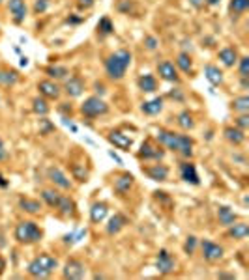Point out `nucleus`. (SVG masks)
Masks as SVG:
<instances>
[{
    "instance_id": "obj_1",
    "label": "nucleus",
    "mask_w": 249,
    "mask_h": 280,
    "mask_svg": "<svg viewBox=\"0 0 249 280\" xmlns=\"http://www.w3.org/2000/svg\"><path fill=\"white\" fill-rule=\"evenodd\" d=\"M157 142L165 146L171 151L184 155V157H191L193 155V140L187 135H180V133L167 131V129H159L157 131Z\"/></svg>"
},
{
    "instance_id": "obj_2",
    "label": "nucleus",
    "mask_w": 249,
    "mask_h": 280,
    "mask_svg": "<svg viewBox=\"0 0 249 280\" xmlns=\"http://www.w3.org/2000/svg\"><path fill=\"white\" fill-rule=\"evenodd\" d=\"M129 66H131V52L122 49V51L113 52V54L105 60V73H107L109 79L120 80L124 79V75H126Z\"/></svg>"
},
{
    "instance_id": "obj_3",
    "label": "nucleus",
    "mask_w": 249,
    "mask_h": 280,
    "mask_svg": "<svg viewBox=\"0 0 249 280\" xmlns=\"http://www.w3.org/2000/svg\"><path fill=\"white\" fill-rule=\"evenodd\" d=\"M58 269V260L51 254H40V256H36L32 262L29 263V267H26V274L32 276V278H47V276H51L54 271Z\"/></svg>"
},
{
    "instance_id": "obj_4",
    "label": "nucleus",
    "mask_w": 249,
    "mask_h": 280,
    "mask_svg": "<svg viewBox=\"0 0 249 280\" xmlns=\"http://www.w3.org/2000/svg\"><path fill=\"white\" fill-rule=\"evenodd\" d=\"M43 237V230L34 221H21L13 230V239L19 245H36Z\"/></svg>"
},
{
    "instance_id": "obj_5",
    "label": "nucleus",
    "mask_w": 249,
    "mask_h": 280,
    "mask_svg": "<svg viewBox=\"0 0 249 280\" xmlns=\"http://www.w3.org/2000/svg\"><path fill=\"white\" fill-rule=\"evenodd\" d=\"M109 112V105L105 103L103 99L98 96H90L85 99V103L81 105V114L85 118H99Z\"/></svg>"
},
{
    "instance_id": "obj_6",
    "label": "nucleus",
    "mask_w": 249,
    "mask_h": 280,
    "mask_svg": "<svg viewBox=\"0 0 249 280\" xmlns=\"http://www.w3.org/2000/svg\"><path fill=\"white\" fill-rule=\"evenodd\" d=\"M165 157V149L161 148V144H156L152 138H146L145 142L141 144L139 149V159L141 161H161Z\"/></svg>"
},
{
    "instance_id": "obj_7",
    "label": "nucleus",
    "mask_w": 249,
    "mask_h": 280,
    "mask_svg": "<svg viewBox=\"0 0 249 280\" xmlns=\"http://www.w3.org/2000/svg\"><path fill=\"white\" fill-rule=\"evenodd\" d=\"M85 274H87V267H85V263H82L81 260L70 258V260L64 263V269H62V276H64V278L81 280L85 278Z\"/></svg>"
},
{
    "instance_id": "obj_8",
    "label": "nucleus",
    "mask_w": 249,
    "mask_h": 280,
    "mask_svg": "<svg viewBox=\"0 0 249 280\" xmlns=\"http://www.w3.org/2000/svg\"><path fill=\"white\" fill-rule=\"evenodd\" d=\"M135 187V177L129 172H122L113 179V189L118 196H128Z\"/></svg>"
},
{
    "instance_id": "obj_9",
    "label": "nucleus",
    "mask_w": 249,
    "mask_h": 280,
    "mask_svg": "<svg viewBox=\"0 0 249 280\" xmlns=\"http://www.w3.org/2000/svg\"><path fill=\"white\" fill-rule=\"evenodd\" d=\"M201 251H203V258L208 263L219 262V260H223V256H225L223 246L217 245V243H214V241H210V239L201 241Z\"/></svg>"
},
{
    "instance_id": "obj_10",
    "label": "nucleus",
    "mask_w": 249,
    "mask_h": 280,
    "mask_svg": "<svg viewBox=\"0 0 249 280\" xmlns=\"http://www.w3.org/2000/svg\"><path fill=\"white\" fill-rule=\"evenodd\" d=\"M47 179H49L54 187H58V189H62V191H71L73 189V183H71V179L66 176L64 172L60 170L58 166H49V168H47Z\"/></svg>"
},
{
    "instance_id": "obj_11",
    "label": "nucleus",
    "mask_w": 249,
    "mask_h": 280,
    "mask_svg": "<svg viewBox=\"0 0 249 280\" xmlns=\"http://www.w3.org/2000/svg\"><path fill=\"white\" fill-rule=\"evenodd\" d=\"M176 267V260L173 258V254L167 248H161L156 256V269L159 271V274H171Z\"/></svg>"
},
{
    "instance_id": "obj_12",
    "label": "nucleus",
    "mask_w": 249,
    "mask_h": 280,
    "mask_svg": "<svg viewBox=\"0 0 249 280\" xmlns=\"http://www.w3.org/2000/svg\"><path fill=\"white\" fill-rule=\"evenodd\" d=\"M64 91L70 96V98H79L85 91V82L79 75H71V77H66L64 79Z\"/></svg>"
},
{
    "instance_id": "obj_13",
    "label": "nucleus",
    "mask_w": 249,
    "mask_h": 280,
    "mask_svg": "<svg viewBox=\"0 0 249 280\" xmlns=\"http://www.w3.org/2000/svg\"><path fill=\"white\" fill-rule=\"evenodd\" d=\"M107 140H109L115 148L122 149V151H129L131 149V146H133V140H131V137L129 135H126V133L122 131H110L109 135H107Z\"/></svg>"
},
{
    "instance_id": "obj_14",
    "label": "nucleus",
    "mask_w": 249,
    "mask_h": 280,
    "mask_svg": "<svg viewBox=\"0 0 249 280\" xmlns=\"http://www.w3.org/2000/svg\"><path fill=\"white\" fill-rule=\"evenodd\" d=\"M8 10L12 13L13 23H24V19H26V2L24 0H8Z\"/></svg>"
},
{
    "instance_id": "obj_15",
    "label": "nucleus",
    "mask_w": 249,
    "mask_h": 280,
    "mask_svg": "<svg viewBox=\"0 0 249 280\" xmlns=\"http://www.w3.org/2000/svg\"><path fill=\"white\" fill-rule=\"evenodd\" d=\"M157 73L161 77L163 80H167V82H178L180 77H178V69L174 66L173 62H169V60H163V62L157 64Z\"/></svg>"
},
{
    "instance_id": "obj_16",
    "label": "nucleus",
    "mask_w": 249,
    "mask_h": 280,
    "mask_svg": "<svg viewBox=\"0 0 249 280\" xmlns=\"http://www.w3.org/2000/svg\"><path fill=\"white\" fill-rule=\"evenodd\" d=\"M128 224H129V219L126 217L124 213H115V215L109 219V224H107L105 232H107V235H116V234H120Z\"/></svg>"
},
{
    "instance_id": "obj_17",
    "label": "nucleus",
    "mask_w": 249,
    "mask_h": 280,
    "mask_svg": "<svg viewBox=\"0 0 249 280\" xmlns=\"http://www.w3.org/2000/svg\"><path fill=\"white\" fill-rule=\"evenodd\" d=\"M143 172L152 181H167L169 179V168L165 165H159V161L152 166H143Z\"/></svg>"
},
{
    "instance_id": "obj_18",
    "label": "nucleus",
    "mask_w": 249,
    "mask_h": 280,
    "mask_svg": "<svg viewBox=\"0 0 249 280\" xmlns=\"http://www.w3.org/2000/svg\"><path fill=\"white\" fill-rule=\"evenodd\" d=\"M180 177L184 179L185 183H191V185H201V177H199L197 166L193 163H182L180 165Z\"/></svg>"
},
{
    "instance_id": "obj_19",
    "label": "nucleus",
    "mask_w": 249,
    "mask_h": 280,
    "mask_svg": "<svg viewBox=\"0 0 249 280\" xmlns=\"http://www.w3.org/2000/svg\"><path fill=\"white\" fill-rule=\"evenodd\" d=\"M38 90H40L41 98L45 99H58L60 94H62V88L57 82H52V80H41L40 84H38Z\"/></svg>"
},
{
    "instance_id": "obj_20",
    "label": "nucleus",
    "mask_w": 249,
    "mask_h": 280,
    "mask_svg": "<svg viewBox=\"0 0 249 280\" xmlns=\"http://www.w3.org/2000/svg\"><path fill=\"white\" fill-rule=\"evenodd\" d=\"M107 215H109V206H107L105 202H96V204H92V207H90V223L92 224L103 223L105 219H107Z\"/></svg>"
},
{
    "instance_id": "obj_21",
    "label": "nucleus",
    "mask_w": 249,
    "mask_h": 280,
    "mask_svg": "<svg viewBox=\"0 0 249 280\" xmlns=\"http://www.w3.org/2000/svg\"><path fill=\"white\" fill-rule=\"evenodd\" d=\"M227 235L231 239H236V241H242L245 239L249 235V224L247 223H232L231 226H227Z\"/></svg>"
},
{
    "instance_id": "obj_22",
    "label": "nucleus",
    "mask_w": 249,
    "mask_h": 280,
    "mask_svg": "<svg viewBox=\"0 0 249 280\" xmlns=\"http://www.w3.org/2000/svg\"><path fill=\"white\" fill-rule=\"evenodd\" d=\"M57 211L60 213L62 217H66V219L75 217V213H77L75 202L71 200L70 196H64V195H62V198H60V204H58V207H57Z\"/></svg>"
},
{
    "instance_id": "obj_23",
    "label": "nucleus",
    "mask_w": 249,
    "mask_h": 280,
    "mask_svg": "<svg viewBox=\"0 0 249 280\" xmlns=\"http://www.w3.org/2000/svg\"><path fill=\"white\" fill-rule=\"evenodd\" d=\"M19 207L24 213H29V215H40L41 213V202L34 200V198H29V196H21L19 198Z\"/></svg>"
},
{
    "instance_id": "obj_24",
    "label": "nucleus",
    "mask_w": 249,
    "mask_h": 280,
    "mask_svg": "<svg viewBox=\"0 0 249 280\" xmlns=\"http://www.w3.org/2000/svg\"><path fill=\"white\" fill-rule=\"evenodd\" d=\"M217 58H219L221 64H223L225 68H234L238 64V52L234 47H225V49H221Z\"/></svg>"
},
{
    "instance_id": "obj_25",
    "label": "nucleus",
    "mask_w": 249,
    "mask_h": 280,
    "mask_svg": "<svg viewBox=\"0 0 249 280\" xmlns=\"http://www.w3.org/2000/svg\"><path fill=\"white\" fill-rule=\"evenodd\" d=\"M223 137H225L231 144H234V146H240V144L245 142V131L238 129L236 126L225 127V129H223Z\"/></svg>"
},
{
    "instance_id": "obj_26",
    "label": "nucleus",
    "mask_w": 249,
    "mask_h": 280,
    "mask_svg": "<svg viewBox=\"0 0 249 280\" xmlns=\"http://www.w3.org/2000/svg\"><path fill=\"white\" fill-rule=\"evenodd\" d=\"M137 86H139L141 91H145V94H154L157 90V80L154 75L146 73V75H141L139 80H137Z\"/></svg>"
},
{
    "instance_id": "obj_27",
    "label": "nucleus",
    "mask_w": 249,
    "mask_h": 280,
    "mask_svg": "<svg viewBox=\"0 0 249 280\" xmlns=\"http://www.w3.org/2000/svg\"><path fill=\"white\" fill-rule=\"evenodd\" d=\"M19 82V73L15 69H0V86L12 88Z\"/></svg>"
},
{
    "instance_id": "obj_28",
    "label": "nucleus",
    "mask_w": 249,
    "mask_h": 280,
    "mask_svg": "<svg viewBox=\"0 0 249 280\" xmlns=\"http://www.w3.org/2000/svg\"><path fill=\"white\" fill-rule=\"evenodd\" d=\"M141 110L148 116H156L163 110V98H154L150 101H145L141 105Z\"/></svg>"
},
{
    "instance_id": "obj_29",
    "label": "nucleus",
    "mask_w": 249,
    "mask_h": 280,
    "mask_svg": "<svg viewBox=\"0 0 249 280\" xmlns=\"http://www.w3.org/2000/svg\"><path fill=\"white\" fill-rule=\"evenodd\" d=\"M217 219H219V224L221 226H231L232 223H236V213L232 211L229 206H219V209H217Z\"/></svg>"
},
{
    "instance_id": "obj_30",
    "label": "nucleus",
    "mask_w": 249,
    "mask_h": 280,
    "mask_svg": "<svg viewBox=\"0 0 249 280\" xmlns=\"http://www.w3.org/2000/svg\"><path fill=\"white\" fill-rule=\"evenodd\" d=\"M204 75H206V79L212 86H219L223 82V73H221V69L217 66H212L208 64L206 68H204Z\"/></svg>"
},
{
    "instance_id": "obj_31",
    "label": "nucleus",
    "mask_w": 249,
    "mask_h": 280,
    "mask_svg": "<svg viewBox=\"0 0 249 280\" xmlns=\"http://www.w3.org/2000/svg\"><path fill=\"white\" fill-rule=\"evenodd\" d=\"M60 198H62V195H60L58 191H54V189H43V191H41V200L45 202L49 207H52V209H57V207H58V204H60Z\"/></svg>"
},
{
    "instance_id": "obj_32",
    "label": "nucleus",
    "mask_w": 249,
    "mask_h": 280,
    "mask_svg": "<svg viewBox=\"0 0 249 280\" xmlns=\"http://www.w3.org/2000/svg\"><path fill=\"white\" fill-rule=\"evenodd\" d=\"M231 109L238 114H247L249 112V98L247 96H240V98L232 99Z\"/></svg>"
},
{
    "instance_id": "obj_33",
    "label": "nucleus",
    "mask_w": 249,
    "mask_h": 280,
    "mask_svg": "<svg viewBox=\"0 0 249 280\" xmlns=\"http://www.w3.org/2000/svg\"><path fill=\"white\" fill-rule=\"evenodd\" d=\"M176 66H178L184 73H193V62H191V56L187 52H180L176 56Z\"/></svg>"
},
{
    "instance_id": "obj_34",
    "label": "nucleus",
    "mask_w": 249,
    "mask_h": 280,
    "mask_svg": "<svg viewBox=\"0 0 249 280\" xmlns=\"http://www.w3.org/2000/svg\"><path fill=\"white\" fill-rule=\"evenodd\" d=\"M71 174L75 177L77 181L87 183L88 181V168L81 163H71Z\"/></svg>"
},
{
    "instance_id": "obj_35",
    "label": "nucleus",
    "mask_w": 249,
    "mask_h": 280,
    "mask_svg": "<svg viewBox=\"0 0 249 280\" xmlns=\"http://www.w3.org/2000/svg\"><path fill=\"white\" fill-rule=\"evenodd\" d=\"M178 126L184 129V131H189L195 127V120H193V114L189 110H182L178 114Z\"/></svg>"
},
{
    "instance_id": "obj_36",
    "label": "nucleus",
    "mask_w": 249,
    "mask_h": 280,
    "mask_svg": "<svg viewBox=\"0 0 249 280\" xmlns=\"http://www.w3.org/2000/svg\"><path fill=\"white\" fill-rule=\"evenodd\" d=\"M247 8H249V0H231V4H229V10H231V13L234 17L245 13Z\"/></svg>"
},
{
    "instance_id": "obj_37",
    "label": "nucleus",
    "mask_w": 249,
    "mask_h": 280,
    "mask_svg": "<svg viewBox=\"0 0 249 280\" xmlns=\"http://www.w3.org/2000/svg\"><path fill=\"white\" fill-rule=\"evenodd\" d=\"M45 73L49 75L51 79H66V77L70 75V71H68V68H64V66H47Z\"/></svg>"
},
{
    "instance_id": "obj_38",
    "label": "nucleus",
    "mask_w": 249,
    "mask_h": 280,
    "mask_svg": "<svg viewBox=\"0 0 249 280\" xmlns=\"http://www.w3.org/2000/svg\"><path fill=\"white\" fill-rule=\"evenodd\" d=\"M32 110H34L38 116H47L51 109H49L45 98H34L32 99Z\"/></svg>"
},
{
    "instance_id": "obj_39",
    "label": "nucleus",
    "mask_w": 249,
    "mask_h": 280,
    "mask_svg": "<svg viewBox=\"0 0 249 280\" xmlns=\"http://www.w3.org/2000/svg\"><path fill=\"white\" fill-rule=\"evenodd\" d=\"M98 30L103 36H109V34H113L115 26H113V23H110L109 17H101V19H99V23H98Z\"/></svg>"
},
{
    "instance_id": "obj_40",
    "label": "nucleus",
    "mask_w": 249,
    "mask_h": 280,
    "mask_svg": "<svg viewBox=\"0 0 249 280\" xmlns=\"http://www.w3.org/2000/svg\"><path fill=\"white\" fill-rule=\"evenodd\" d=\"M238 71H240V77L242 79H247L249 77V58L247 56H242L238 58Z\"/></svg>"
},
{
    "instance_id": "obj_41",
    "label": "nucleus",
    "mask_w": 249,
    "mask_h": 280,
    "mask_svg": "<svg viewBox=\"0 0 249 280\" xmlns=\"http://www.w3.org/2000/svg\"><path fill=\"white\" fill-rule=\"evenodd\" d=\"M197 237L195 235H189L187 239H185V243H184V252L187 254V256H191L193 252H195V246H197Z\"/></svg>"
},
{
    "instance_id": "obj_42",
    "label": "nucleus",
    "mask_w": 249,
    "mask_h": 280,
    "mask_svg": "<svg viewBox=\"0 0 249 280\" xmlns=\"http://www.w3.org/2000/svg\"><path fill=\"white\" fill-rule=\"evenodd\" d=\"M234 123H236L238 129H242V131H245V129L249 127V116H247V114H240V116L236 118V121H234Z\"/></svg>"
},
{
    "instance_id": "obj_43",
    "label": "nucleus",
    "mask_w": 249,
    "mask_h": 280,
    "mask_svg": "<svg viewBox=\"0 0 249 280\" xmlns=\"http://www.w3.org/2000/svg\"><path fill=\"white\" fill-rule=\"evenodd\" d=\"M47 8H49V0H36V4H34V13H45L47 12Z\"/></svg>"
},
{
    "instance_id": "obj_44",
    "label": "nucleus",
    "mask_w": 249,
    "mask_h": 280,
    "mask_svg": "<svg viewBox=\"0 0 249 280\" xmlns=\"http://www.w3.org/2000/svg\"><path fill=\"white\" fill-rule=\"evenodd\" d=\"M145 43H146V47H148L150 51H156V49H157V40H156V38H152V36H146Z\"/></svg>"
},
{
    "instance_id": "obj_45",
    "label": "nucleus",
    "mask_w": 249,
    "mask_h": 280,
    "mask_svg": "<svg viewBox=\"0 0 249 280\" xmlns=\"http://www.w3.org/2000/svg\"><path fill=\"white\" fill-rule=\"evenodd\" d=\"M77 4H79V8H82V10H88V8H92L94 4H96V0H77Z\"/></svg>"
},
{
    "instance_id": "obj_46",
    "label": "nucleus",
    "mask_w": 249,
    "mask_h": 280,
    "mask_svg": "<svg viewBox=\"0 0 249 280\" xmlns=\"http://www.w3.org/2000/svg\"><path fill=\"white\" fill-rule=\"evenodd\" d=\"M8 159V149H6V144L4 140L0 138V161H6Z\"/></svg>"
},
{
    "instance_id": "obj_47",
    "label": "nucleus",
    "mask_w": 249,
    "mask_h": 280,
    "mask_svg": "<svg viewBox=\"0 0 249 280\" xmlns=\"http://www.w3.org/2000/svg\"><path fill=\"white\" fill-rule=\"evenodd\" d=\"M4 271H6V260H4V256L0 254V276L4 274Z\"/></svg>"
},
{
    "instance_id": "obj_48",
    "label": "nucleus",
    "mask_w": 249,
    "mask_h": 280,
    "mask_svg": "<svg viewBox=\"0 0 249 280\" xmlns=\"http://www.w3.org/2000/svg\"><path fill=\"white\" fill-rule=\"evenodd\" d=\"M8 185H10V181H8L6 177L2 176V174H0V189H6Z\"/></svg>"
},
{
    "instance_id": "obj_49",
    "label": "nucleus",
    "mask_w": 249,
    "mask_h": 280,
    "mask_svg": "<svg viewBox=\"0 0 249 280\" xmlns=\"http://www.w3.org/2000/svg\"><path fill=\"white\" fill-rule=\"evenodd\" d=\"M109 155H110V157H113V159L116 161V163H118V165H122V159H120V157H118V155L115 153V151H109Z\"/></svg>"
},
{
    "instance_id": "obj_50",
    "label": "nucleus",
    "mask_w": 249,
    "mask_h": 280,
    "mask_svg": "<svg viewBox=\"0 0 249 280\" xmlns=\"http://www.w3.org/2000/svg\"><path fill=\"white\" fill-rule=\"evenodd\" d=\"M217 278H234V274H223V273H219V274H217Z\"/></svg>"
},
{
    "instance_id": "obj_51",
    "label": "nucleus",
    "mask_w": 249,
    "mask_h": 280,
    "mask_svg": "<svg viewBox=\"0 0 249 280\" xmlns=\"http://www.w3.org/2000/svg\"><path fill=\"white\" fill-rule=\"evenodd\" d=\"M2 2H4V0H0V4H2Z\"/></svg>"
}]
</instances>
